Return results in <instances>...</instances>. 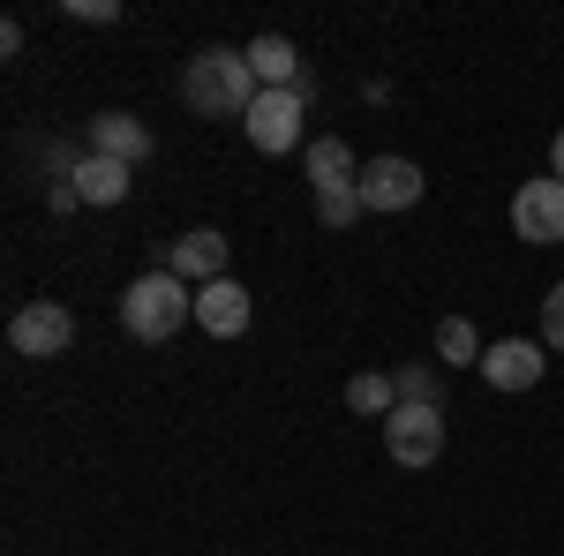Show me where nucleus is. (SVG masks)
<instances>
[{
    "label": "nucleus",
    "instance_id": "1",
    "mask_svg": "<svg viewBox=\"0 0 564 556\" xmlns=\"http://www.w3.org/2000/svg\"><path fill=\"white\" fill-rule=\"evenodd\" d=\"M257 68H249V53L241 45H204L188 68H181V106L196 113V121H241L249 106H257Z\"/></svg>",
    "mask_w": 564,
    "mask_h": 556
},
{
    "label": "nucleus",
    "instance_id": "2",
    "mask_svg": "<svg viewBox=\"0 0 564 556\" xmlns=\"http://www.w3.org/2000/svg\"><path fill=\"white\" fill-rule=\"evenodd\" d=\"M181 324H196V294L181 286L166 263H159V271H143L129 294H121V331H129V339L166 346V339L181 331Z\"/></svg>",
    "mask_w": 564,
    "mask_h": 556
},
{
    "label": "nucleus",
    "instance_id": "3",
    "mask_svg": "<svg viewBox=\"0 0 564 556\" xmlns=\"http://www.w3.org/2000/svg\"><path fill=\"white\" fill-rule=\"evenodd\" d=\"M308 98L302 90H257V106L241 113V129H249V143L257 151H271V159H286V151H308Z\"/></svg>",
    "mask_w": 564,
    "mask_h": 556
},
{
    "label": "nucleus",
    "instance_id": "4",
    "mask_svg": "<svg viewBox=\"0 0 564 556\" xmlns=\"http://www.w3.org/2000/svg\"><path fill=\"white\" fill-rule=\"evenodd\" d=\"M384 451L399 459V467H436L444 459V406H391L384 422Z\"/></svg>",
    "mask_w": 564,
    "mask_h": 556
},
{
    "label": "nucleus",
    "instance_id": "5",
    "mask_svg": "<svg viewBox=\"0 0 564 556\" xmlns=\"http://www.w3.org/2000/svg\"><path fill=\"white\" fill-rule=\"evenodd\" d=\"M512 233H520L527 249H557L564 241V181L557 173L527 181L520 196H512Z\"/></svg>",
    "mask_w": 564,
    "mask_h": 556
},
{
    "label": "nucleus",
    "instance_id": "6",
    "mask_svg": "<svg viewBox=\"0 0 564 556\" xmlns=\"http://www.w3.org/2000/svg\"><path fill=\"white\" fill-rule=\"evenodd\" d=\"M68 339H76V316H68L61 301H23L15 324H8V346H15L23 361H53Z\"/></svg>",
    "mask_w": 564,
    "mask_h": 556
},
{
    "label": "nucleus",
    "instance_id": "7",
    "mask_svg": "<svg viewBox=\"0 0 564 556\" xmlns=\"http://www.w3.org/2000/svg\"><path fill=\"white\" fill-rule=\"evenodd\" d=\"M354 188H361V211H414L430 181H422V166H414V159H369Z\"/></svg>",
    "mask_w": 564,
    "mask_h": 556
},
{
    "label": "nucleus",
    "instance_id": "8",
    "mask_svg": "<svg viewBox=\"0 0 564 556\" xmlns=\"http://www.w3.org/2000/svg\"><path fill=\"white\" fill-rule=\"evenodd\" d=\"M226 249H234V241H226L218 226H188L174 249H166V271H174L181 286H212V279H226Z\"/></svg>",
    "mask_w": 564,
    "mask_h": 556
},
{
    "label": "nucleus",
    "instance_id": "9",
    "mask_svg": "<svg viewBox=\"0 0 564 556\" xmlns=\"http://www.w3.org/2000/svg\"><path fill=\"white\" fill-rule=\"evenodd\" d=\"M302 173H308V188H316V196H347L354 181H361V159L347 151V135H308Z\"/></svg>",
    "mask_w": 564,
    "mask_h": 556
},
{
    "label": "nucleus",
    "instance_id": "10",
    "mask_svg": "<svg viewBox=\"0 0 564 556\" xmlns=\"http://www.w3.org/2000/svg\"><path fill=\"white\" fill-rule=\"evenodd\" d=\"M84 151H98V159H113V166H143L159 143H151V129L135 121V113H98L84 135Z\"/></svg>",
    "mask_w": 564,
    "mask_h": 556
},
{
    "label": "nucleus",
    "instance_id": "11",
    "mask_svg": "<svg viewBox=\"0 0 564 556\" xmlns=\"http://www.w3.org/2000/svg\"><path fill=\"white\" fill-rule=\"evenodd\" d=\"M542 369H550V361H542V346H534V339H497L489 353H481V377H489L497 391H534V384H542Z\"/></svg>",
    "mask_w": 564,
    "mask_h": 556
},
{
    "label": "nucleus",
    "instance_id": "12",
    "mask_svg": "<svg viewBox=\"0 0 564 556\" xmlns=\"http://www.w3.org/2000/svg\"><path fill=\"white\" fill-rule=\"evenodd\" d=\"M196 324H204L212 339H241V331H249V294H241L234 279L196 286Z\"/></svg>",
    "mask_w": 564,
    "mask_h": 556
},
{
    "label": "nucleus",
    "instance_id": "13",
    "mask_svg": "<svg viewBox=\"0 0 564 556\" xmlns=\"http://www.w3.org/2000/svg\"><path fill=\"white\" fill-rule=\"evenodd\" d=\"M241 53H249V68H257L263 90H294V76H302V53H294V39H279V31L249 39Z\"/></svg>",
    "mask_w": 564,
    "mask_h": 556
},
{
    "label": "nucleus",
    "instance_id": "14",
    "mask_svg": "<svg viewBox=\"0 0 564 556\" xmlns=\"http://www.w3.org/2000/svg\"><path fill=\"white\" fill-rule=\"evenodd\" d=\"M129 173L135 166H113V159L84 151V166H76V196H84V204H121V196H129Z\"/></svg>",
    "mask_w": 564,
    "mask_h": 556
},
{
    "label": "nucleus",
    "instance_id": "15",
    "mask_svg": "<svg viewBox=\"0 0 564 556\" xmlns=\"http://www.w3.org/2000/svg\"><path fill=\"white\" fill-rule=\"evenodd\" d=\"M347 406H354V414H369V422H391L399 384H391L384 369H361V377H347Z\"/></svg>",
    "mask_w": 564,
    "mask_h": 556
},
{
    "label": "nucleus",
    "instance_id": "16",
    "mask_svg": "<svg viewBox=\"0 0 564 556\" xmlns=\"http://www.w3.org/2000/svg\"><path fill=\"white\" fill-rule=\"evenodd\" d=\"M481 353H489V346H481V331L467 316H444V324H436V361H444V369H467V361L481 369Z\"/></svg>",
    "mask_w": 564,
    "mask_h": 556
},
{
    "label": "nucleus",
    "instance_id": "17",
    "mask_svg": "<svg viewBox=\"0 0 564 556\" xmlns=\"http://www.w3.org/2000/svg\"><path fill=\"white\" fill-rule=\"evenodd\" d=\"M391 384H399V399H406V406H444V377H436V369H422V361H414V369H391Z\"/></svg>",
    "mask_w": 564,
    "mask_h": 556
},
{
    "label": "nucleus",
    "instance_id": "18",
    "mask_svg": "<svg viewBox=\"0 0 564 556\" xmlns=\"http://www.w3.org/2000/svg\"><path fill=\"white\" fill-rule=\"evenodd\" d=\"M316 218H324L332 233H339V226H354V218H361V188H347V196H316Z\"/></svg>",
    "mask_w": 564,
    "mask_h": 556
},
{
    "label": "nucleus",
    "instance_id": "19",
    "mask_svg": "<svg viewBox=\"0 0 564 556\" xmlns=\"http://www.w3.org/2000/svg\"><path fill=\"white\" fill-rule=\"evenodd\" d=\"M542 346H557V353H564V279L542 294Z\"/></svg>",
    "mask_w": 564,
    "mask_h": 556
},
{
    "label": "nucleus",
    "instance_id": "20",
    "mask_svg": "<svg viewBox=\"0 0 564 556\" xmlns=\"http://www.w3.org/2000/svg\"><path fill=\"white\" fill-rule=\"evenodd\" d=\"M68 15H76V23H113L121 0H68Z\"/></svg>",
    "mask_w": 564,
    "mask_h": 556
},
{
    "label": "nucleus",
    "instance_id": "21",
    "mask_svg": "<svg viewBox=\"0 0 564 556\" xmlns=\"http://www.w3.org/2000/svg\"><path fill=\"white\" fill-rule=\"evenodd\" d=\"M76 204H84V196H76V181H45V211H53V218L76 211Z\"/></svg>",
    "mask_w": 564,
    "mask_h": 556
},
{
    "label": "nucleus",
    "instance_id": "22",
    "mask_svg": "<svg viewBox=\"0 0 564 556\" xmlns=\"http://www.w3.org/2000/svg\"><path fill=\"white\" fill-rule=\"evenodd\" d=\"M550 173L564 181V129H557V143H550Z\"/></svg>",
    "mask_w": 564,
    "mask_h": 556
}]
</instances>
